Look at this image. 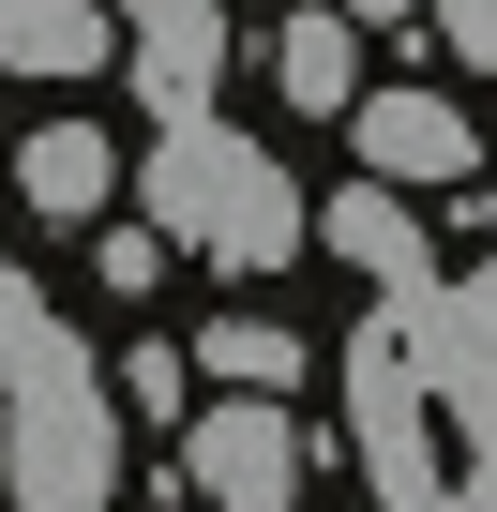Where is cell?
<instances>
[{
  "label": "cell",
  "instance_id": "3",
  "mask_svg": "<svg viewBox=\"0 0 497 512\" xmlns=\"http://www.w3.org/2000/svg\"><path fill=\"white\" fill-rule=\"evenodd\" d=\"M181 482H196V512H287V482H302V422L226 392V407L181 422Z\"/></svg>",
  "mask_w": 497,
  "mask_h": 512
},
{
  "label": "cell",
  "instance_id": "8",
  "mask_svg": "<svg viewBox=\"0 0 497 512\" xmlns=\"http://www.w3.org/2000/svg\"><path fill=\"white\" fill-rule=\"evenodd\" d=\"M0 61L16 76H91L106 61V0H0Z\"/></svg>",
  "mask_w": 497,
  "mask_h": 512
},
{
  "label": "cell",
  "instance_id": "10",
  "mask_svg": "<svg viewBox=\"0 0 497 512\" xmlns=\"http://www.w3.org/2000/svg\"><path fill=\"white\" fill-rule=\"evenodd\" d=\"M317 226H332V256H362V272H377V287H407V272H422V241H407V211H392L377 181H347V196H332Z\"/></svg>",
  "mask_w": 497,
  "mask_h": 512
},
{
  "label": "cell",
  "instance_id": "14",
  "mask_svg": "<svg viewBox=\"0 0 497 512\" xmlns=\"http://www.w3.org/2000/svg\"><path fill=\"white\" fill-rule=\"evenodd\" d=\"M166 272V226H106V287H151Z\"/></svg>",
  "mask_w": 497,
  "mask_h": 512
},
{
  "label": "cell",
  "instance_id": "6",
  "mask_svg": "<svg viewBox=\"0 0 497 512\" xmlns=\"http://www.w3.org/2000/svg\"><path fill=\"white\" fill-rule=\"evenodd\" d=\"M106 166H121L106 121H46V136L16 151V196H31L46 226H91V211H106Z\"/></svg>",
  "mask_w": 497,
  "mask_h": 512
},
{
  "label": "cell",
  "instance_id": "1",
  "mask_svg": "<svg viewBox=\"0 0 497 512\" xmlns=\"http://www.w3.org/2000/svg\"><path fill=\"white\" fill-rule=\"evenodd\" d=\"M151 226L196 241V256H226V272H287L317 211H302V181H287L257 136L196 121V136H151Z\"/></svg>",
  "mask_w": 497,
  "mask_h": 512
},
{
  "label": "cell",
  "instance_id": "13",
  "mask_svg": "<svg viewBox=\"0 0 497 512\" xmlns=\"http://www.w3.org/2000/svg\"><path fill=\"white\" fill-rule=\"evenodd\" d=\"M437 46H452L467 76H497V0H437Z\"/></svg>",
  "mask_w": 497,
  "mask_h": 512
},
{
  "label": "cell",
  "instance_id": "5",
  "mask_svg": "<svg viewBox=\"0 0 497 512\" xmlns=\"http://www.w3.org/2000/svg\"><path fill=\"white\" fill-rule=\"evenodd\" d=\"M347 151H362V181H467V106L452 91H362V121H347Z\"/></svg>",
  "mask_w": 497,
  "mask_h": 512
},
{
  "label": "cell",
  "instance_id": "2",
  "mask_svg": "<svg viewBox=\"0 0 497 512\" xmlns=\"http://www.w3.org/2000/svg\"><path fill=\"white\" fill-rule=\"evenodd\" d=\"M0 497L16 512H106L121 497V407H106L91 347H61L46 377L0 392Z\"/></svg>",
  "mask_w": 497,
  "mask_h": 512
},
{
  "label": "cell",
  "instance_id": "7",
  "mask_svg": "<svg viewBox=\"0 0 497 512\" xmlns=\"http://www.w3.org/2000/svg\"><path fill=\"white\" fill-rule=\"evenodd\" d=\"M272 76H287V106H302V121H332V106L362 121V31H347V16H287Z\"/></svg>",
  "mask_w": 497,
  "mask_h": 512
},
{
  "label": "cell",
  "instance_id": "9",
  "mask_svg": "<svg viewBox=\"0 0 497 512\" xmlns=\"http://www.w3.org/2000/svg\"><path fill=\"white\" fill-rule=\"evenodd\" d=\"M196 377H226L241 407H287V377H302V332H287V317H211Z\"/></svg>",
  "mask_w": 497,
  "mask_h": 512
},
{
  "label": "cell",
  "instance_id": "11",
  "mask_svg": "<svg viewBox=\"0 0 497 512\" xmlns=\"http://www.w3.org/2000/svg\"><path fill=\"white\" fill-rule=\"evenodd\" d=\"M61 347H76V332H61V317H46V287H31V272H16V256H0V392H16V377H46V362H61Z\"/></svg>",
  "mask_w": 497,
  "mask_h": 512
},
{
  "label": "cell",
  "instance_id": "15",
  "mask_svg": "<svg viewBox=\"0 0 497 512\" xmlns=\"http://www.w3.org/2000/svg\"><path fill=\"white\" fill-rule=\"evenodd\" d=\"M332 16H347V31H362V16H407V0H332Z\"/></svg>",
  "mask_w": 497,
  "mask_h": 512
},
{
  "label": "cell",
  "instance_id": "12",
  "mask_svg": "<svg viewBox=\"0 0 497 512\" xmlns=\"http://www.w3.org/2000/svg\"><path fill=\"white\" fill-rule=\"evenodd\" d=\"M181 377H196L181 347H136V362H121V407H136V422H196V407H181Z\"/></svg>",
  "mask_w": 497,
  "mask_h": 512
},
{
  "label": "cell",
  "instance_id": "4",
  "mask_svg": "<svg viewBox=\"0 0 497 512\" xmlns=\"http://www.w3.org/2000/svg\"><path fill=\"white\" fill-rule=\"evenodd\" d=\"M211 61H226V0H136V91L166 136L211 121Z\"/></svg>",
  "mask_w": 497,
  "mask_h": 512
}]
</instances>
